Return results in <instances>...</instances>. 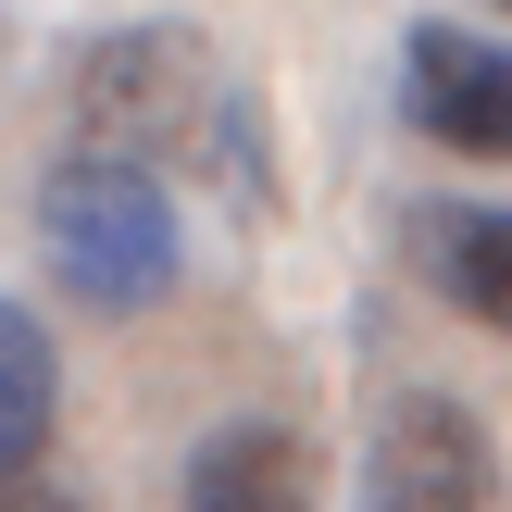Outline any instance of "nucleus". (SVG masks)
<instances>
[{
    "label": "nucleus",
    "mask_w": 512,
    "mask_h": 512,
    "mask_svg": "<svg viewBox=\"0 0 512 512\" xmlns=\"http://www.w3.org/2000/svg\"><path fill=\"white\" fill-rule=\"evenodd\" d=\"M38 250L88 313H150L175 288V200L150 163L125 150H75L63 175L38 188Z\"/></svg>",
    "instance_id": "1"
},
{
    "label": "nucleus",
    "mask_w": 512,
    "mask_h": 512,
    "mask_svg": "<svg viewBox=\"0 0 512 512\" xmlns=\"http://www.w3.org/2000/svg\"><path fill=\"white\" fill-rule=\"evenodd\" d=\"M400 100H413V125L438 150H463V163H500L512 150V50L475 38V25H413V38H400Z\"/></svg>",
    "instance_id": "2"
},
{
    "label": "nucleus",
    "mask_w": 512,
    "mask_h": 512,
    "mask_svg": "<svg viewBox=\"0 0 512 512\" xmlns=\"http://www.w3.org/2000/svg\"><path fill=\"white\" fill-rule=\"evenodd\" d=\"M500 463H488V425L463 400H400L375 425V475H363V512H488Z\"/></svg>",
    "instance_id": "3"
},
{
    "label": "nucleus",
    "mask_w": 512,
    "mask_h": 512,
    "mask_svg": "<svg viewBox=\"0 0 512 512\" xmlns=\"http://www.w3.org/2000/svg\"><path fill=\"white\" fill-rule=\"evenodd\" d=\"M88 125H113L125 163H150L163 138H188L200 125V88H188V50L175 38H125L88 63Z\"/></svg>",
    "instance_id": "4"
},
{
    "label": "nucleus",
    "mask_w": 512,
    "mask_h": 512,
    "mask_svg": "<svg viewBox=\"0 0 512 512\" xmlns=\"http://www.w3.org/2000/svg\"><path fill=\"white\" fill-rule=\"evenodd\" d=\"M188 512H313V463L288 425H225L188 463Z\"/></svg>",
    "instance_id": "5"
},
{
    "label": "nucleus",
    "mask_w": 512,
    "mask_h": 512,
    "mask_svg": "<svg viewBox=\"0 0 512 512\" xmlns=\"http://www.w3.org/2000/svg\"><path fill=\"white\" fill-rule=\"evenodd\" d=\"M425 263H438V288L463 300L475 325L512 313V225L500 213H425Z\"/></svg>",
    "instance_id": "6"
},
{
    "label": "nucleus",
    "mask_w": 512,
    "mask_h": 512,
    "mask_svg": "<svg viewBox=\"0 0 512 512\" xmlns=\"http://www.w3.org/2000/svg\"><path fill=\"white\" fill-rule=\"evenodd\" d=\"M50 400H63V375H50L38 313H13V300H0V463L50 438Z\"/></svg>",
    "instance_id": "7"
},
{
    "label": "nucleus",
    "mask_w": 512,
    "mask_h": 512,
    "mask_svg": "<svg viewBox=\"0 0 512 512\" xmlns=\"http://www.w3.org/2000/svg\"><path fill=\"white\" fill-rule=\"evenodd\" d=\"M0 512H75V488L38 463V450H13V463H0Z\"/></svg>",
    "instance_id": "8"
}]
</instances>
